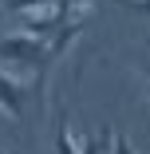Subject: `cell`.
Instances as JSON below:
<instances>
[{"label": "cell", "mask_w": 150, "mask_h": 154, "mask_svg": "<svg viewBox=\"0 0 150 154\" xmlns=\"http://www.w3.org/2000/svg\"><path fill=\"white\" fill-rule=\"evenodd\" d=\"M0 59H8V63H20L36 75V87H44V75L51 67V51H47V40L40 36H28V32H12L0 40Z\"/></svg>", "instance_id": "cell-1"}, {"label": "cell", "mask_w": 150, "mask_h": 154, "mask_svg": "<svg viewBox=\"0 0 150 154\" xmlns=\"http://www.w3.org/2000/svg\"><path fill=\"white\" fill-rule=\"evenodd\" d=\"M0 111H4L12 122H24V115H28V91H24V83L8 79L4 71H0Z\"/></svg>", "instance_id": "cell-2"}, {"label": "cell", "mask_w": 150, "mask_h": 154, "mask_svg": "<svg viewBox=\"0 0 150 154\" xmlns=\"http://www.w3.org/2000/svg\"><path fill=\"white\" fill-rule=\"evenodd\" d=\"M111 134H115L111 127H103L99 138H95V134H87V138L79 142V154H107V150H111Z\"/></svg>", "instance_id": "cell-3"}, {"label": "cell", "mask_w": 150, "mask_h": 154, "mask_svg": "<svg viewBox=\"0 0 150 154\" xmlns=\"http://www.w3.org/2000/svg\"><path fill=\"white\" fill-rule=\"evenodd\" d=\"M55 154H79V146L71 142V131H67L63 119H59V127H55Z\"/></svg>", "instance_id": "cell-4"}, {"label": "cell", "mask_w": 150, "mask_h": 154, "mask_svg": "<svg viewBox=\"0 0 150 154\" xmlns=\"http://www.w3.org/2000/svg\"><path fill=\"white\" fill-rule=\"evenodd\" d=\"M44 4H47V0H8L4 8H8V12H24V16H28V12H36V8H44Z\"/></svg>", "instance_id": "cell-5"}, {"label": "cell", "mask_w": 150, "mask_h": 154, "mask_svg": "<svg viewBox=\"0 0 150 154\" xmlns=\"http://www.w3.org/2000/svg\"><path fill=\"white\" fill-rule=\"evenodd\" d=\"M107 154H134V146H130V138H127V134H118V131H115V134H111V150H107Z\"/></svg>", "instance_id": "cell-6"}, {"label": "cell", "mask_w": 150, "mask_h": 154, "mask_svg": "<svg viewBox=\"0 0 150 154\" xmlns=\"http://www.w3.org/2000/svg\"><path fill=\"white\" fill-rule=\"evenodd\" d=\"M79 4H87V0H59V8H55V16L63 20V24H67V20H71V12H75Z\"/></svg>", "instance_id": "cell-7"}, {"label": "cell", "mask_w": 150, "mask_h": 154, "mask_svg": "<svg viewBox=\"0 0 150 154\" xmlns=\"http://www.w3.org/2000/svg\"><path fill=\"white\" fill-rule=\"evenodd\" d=\"M123 4L130 12H138V16H150V0H123Z\"/></svg>", "instance_id": "cell-8"}, {"label": "cell", "mask_w": 150, "mask_h": 154, "mask_svg": "<svg viewBox=\"0 0 150 154\" xmlns=\"http://www.w3.org/2000/svg\"><path fill=\"white\" fill-rule=\"evenodd\" d=\"M142 75H146V95H150V59L142 63Z\"/></svg>", "instance_id": "cell-9"}, {"label": "cell", "mask_w": 150, "mask_h": 154, "mask_svg": "<svg viewBox=\"0 0 150 154\" xmlns=\"http://www.w3.org/2000/svg\"><path fill=\"white\" fill-rule=\"evenodd\" d=\"M0 154H4V150H0Z\"/></svg>", "instance_id": "cell-10"}]
</instances>
